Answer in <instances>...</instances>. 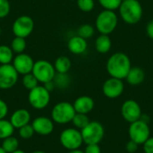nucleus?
<instances>
[{
    "mask_svg": "<svg viewBox=\"0 0 153 153\" xmlns=\"http://www.w3.org/2000/svg\"><path fill=\"white\" fill-rule=\"evenodd\" d=\"M81 134L85 144H100L104 138L105 129L100 122L91 121L81 130Z\"/></svg>",
    "mask_w": 153,
    "mask_h": 153,
    "instance_id": "5",
    "label": "nucleus"
},
{
    "mask_svg": "<svg viewBox=\"0 0 153 153\" xmlns=\"http://www.w3.org/2000/svg\"><path fill=\"white\" fill-rule=\"evenodd\" d=\"M31 126L34 129V132L41 136L49 135L54 131V122L52 119L47 117H36L32 121Z\"/></svg>",
    "mask_w": 153,
    "mask_h": 153,
    "instance_id": "15",
    "label": "nucleus"
},
{
    "mask_svg": "<svg viewBox=\"0 0 153 153\" xmlns=\"http://www.w3.org/2000/svg\"><path fill=\"white\" fill-rule=\"evenodd\" d=\"M12 63L13 66L17 71V73L22 75L31 73L34 65V61L32 57L25 53L17 54V56L13 57Z\"/></svg>",
    "mask_w": 153,
    "mask_h": 153,
    "instance_id": "14",
    "label": "nucleus"
},
{
    "mask_svg": "<svg viewBox=\"0 0 153 153\" xmlns=\"http://www.w3.org/2000/svg\"><path fill=\"white\" fill-rule=\"evenodd\" d=\"M71 1H76V0H71Z\"/></svg>",
    "mask_w": 153,
    "mask_h": 153,
    "instance_id": "44",
    "label": "nucleus"
},
{
    "mask_svg": "<svg viewBox=\"0 0 153 153\" xmlns=\"http://www.w3.org/2000/svg\"><path fill=\"white\" fill-rule=\"evenodd\" d=\"M76 114L72 103L68 101H61L56 104L51 111V119L59 125L71 123Z\"/></svg>",
    "mask_w": 153,
    "mask_h": 153,
    "instance_id": "4",
    "label": "nucleus"
},
{
    "mask_svg": "<svg viewBox=\"0 0 153 153\" xmlns=\"http://www.w3.org/2000/svg\"><path fill=\"white\" fill-rule=\"evenodd\" d=\"M73 106L76 113L88 115L93 110L95 102L91 97L83 95V96L78 97L73 103Z\"/></svg>",
    "mask_w": 153,
    "mask_h": 153,
    "instance_id": "16",
    "label": "nucleus"
},
{
    "mask_svg": "<svg viewBox=\"0 0 153 153\" xmlns=\"http://www.w3.org/2000/svg\"><path fill=\"white\" fill-rule=\"evenodd\" d=\"M10 48H12L13 52L15 53V54L24 53V51L26 49V40H25V39L15 36L12 39Z\"/></svg>",
    "mask_w": 153,
    "mask_h": 153,
    "instance_id": "26",
    "label": "nucleus"
},
{
    "mask_svg": "<svg viewBox=\"0 0 153 153\" xmlns=\"http://www.w3.org/2000/svg\"><path fill=\"white\" fill-rule=\"evenodd\" d=\"M19 74L13 65H0V89L9 90L13 88L18 81Z\"/></svg>",
    "mask_w": 153,
    "mask_h": 153,
    "instance_id": "12",
    "label": "nucleus"
},
{
    "mask_svg": "<svg viewBox=\"0 0 153 153\" xmlns=\"http://www.w3.org/2000/svg\"><path fill=\"white\" fill-rule=\"evenodd\" d=\"M118 17L115 11L103 10L101 11L96 18L95 28L100 34L109 35L117 27Z\"/></svg>",
    "mask_w": 153,
    "mask_h": 153,
    "instance_id": "3",
    "label": "nucleus"
},
{
    "mask_svg": "<svg viewBox=\"0 0 153 153\" xmlns=\"http://www.w3.org/2000/svg\"><path fill=\"white\" fill-rule=\"evenodd\" d=\"M59 141L61 145L68 151L80 149L83 143L81 131L75 127H69L63 130L60 134Z\"/></svg>",
    "mask_w": 153,
    "mask_h": 153,
    "instance_id": "8",
    "label": "nucleus"
},
{
    "mask_svg": "<svg viewBox=\"0 0 153 153\" xmlns=\"http://www.w3.org/2000/svg\"><path fill=\"white\" fill-rule=\"evenodd\" d=\"M0 153H6L4 151V149L0 146Z\"/></svg>",
    "mask_w": 153,
    "mask_h": 153,
    "instance_id": "43",
    "label": "nucleus"
},
{
    "mask_svg": "<svg viewBox=\"0 0 153 153\" xmlns=\"http://www.w3.org/2000/svg\"><path fill=\"white\" fill-rule=\"evenodd\" d=\"M122 1H123V0H122Z\"/></svg>",
    "mask_w": 153,
    "mask_h": 153,
    "instance_id": "45",
    "label": "nucleus"
},
{
    "mask_svg": "<svg viewBox=\"0 0 153 153\" xmlns=\"http://www.w3.org/2000/svg\"><path fill=\"white\" fill-rule=\"evenodd\" d=\"M31 73L36 77L38 82L43 84L53 81L56 74L54 65L48 60H38L34 62Z\"/></svg>",
    "mask_w": 153,
    "mask_h": 153,
    "instance_id": "7",
    "label": "nucleus"
},
{
    "mask_svg": "<svg viewBox=\"0 0 153 153\" xmlns=\"http://www.w3.org/2000/svg\"><path fill=\"white\" fill-rule=\"evenodd\" d=\"M11 10V5L8 0H0V19L5 18Z\"/></svg>",
    "mask_w": 153,
    "mask_h": 153,
    "instance_id": "33",
    "label": "nucleus"
},
{
    "mask_svg": "<svg viewBox=\"0 0 153 153\" xmlns=\"http://www.w3.org/2000/svg\"><path fill=\"white\" fill-rule=\"evenodd\" d=\"M34 30V21L29 15H21L13 22L12 30L14 36L26 39Z\"/></svg>",
    "mask_w": 153,
    "mask_h": 153,
    "instance_id": "10",
    "label": "nucleus"
},
{
    "mask_svg": "<svg viewBox=\"0 0 153 153\" xmlns=\"http://www.w3.org/2000/svg\"><path fill=\"white\" fill-rule=\"evenodd\" d=\"M67 153H84L83 151L80 150V149H76V150H72V151H69Z\"/></svg>",
    "mask_w": 153,
    "mask_h": 153,
    "instance_id": "40",
    "label": "nucleus"
},
{
    "mask_svg": "<svg viewBox=\"0 0 153 153\" xmlns=\"http://www.w3.org/2000/svg\"><path fill=\"white\" fill-rule=\"evenodd\" d=\"M143 153H153V137H150L143 144Z\"/></svg>",
    "mask_w": 153,
    "mask_h": 153,
    "instance_id": "36",
    "label": "nucleus"
},
{
    "mask_svg": "<svg viewBox=\"0 0 153 153\" xmlns=\"http://www.w3.org/2000/svg\"><path fill=\"white\" fill-rule=\"evenodd\" d=\"M68 50L74 55H82L83 54L88 48L87 39L76 35L69 39L67 42Z\"/></svg>",
    "mask_w": 153,
    "mask_h": 153,
    "instance_id": "18",
    "label": "nucleus"
},
{
    "mask_svg": "<svg viewBox=\"0 0 153 153\" xmlns=\"http://www.w3.org/2000/svg\"><path fill=\"white\" fill-rule=\"evenodd\" d=\"M9 121L13 125L14 129H19V128L30 124V114L25 108H19L12 114Z\"/></svg>",
    "mask_w": 153,
    "mask_h": 153,
    "instance_id": "17",
    "label": "nucleus"
},
{
    "mask_svg": "<svg viewBox=\"0 0 153 153\" xmlns=\"http://www.w3.org/2000/svg\"><path fill=\"white\" fill-rule=\"evenodd\" d=\"M146 33L150 39H153V19L148 22L146 26Z\"/></svg>",
    "mask_w": 153,
    "mask_h": 153,
    "instance_id": "38",
    "label": "nucleus"
},
{
    "mask_svg": "<svg viewBox=\"0 0 153 153\" xmlns=\"http://www.w3.org/2000/svg\"><path fill=\"white\" fill-rule=\"evenodd\" d=\"M90 118L88 117V115L85 114H80V113H76L72 120V123L74 125V126L78 129V130H82L89 123H90Z\"/></svg>",
    "mask_w": 153,
    "mask_h": 153,
    "instance_id": "27",
    "label": "nucleus"
},
{
    "mask_svg": "<svg viewBox=\"0 0 153 153\" xmlns=\"http://www.w3.org/2000/svg\"><path fill=\"white\" fill-rule=\"evenodd\" d=\"M143 115L140 104L134 100H126L121 106V116L125 121L131 124L141 119Z\"/></svg>",
    "mask_w": 153,
    "mask_h": 153,
    "instance_id": "11",
    "label": "nucleus"
},
{
    "mask_svg": "<svg viewBox=\"0 0 153 153\" xmlns=\"http://www.w3.org/2000/svg\"><path fill=\"white\" fill-rule=\"evenodd\" d=\"M84 153H101V149L99 144H86Z\"/></svg>",
    "mask_w": 153,
    "mask_h": 153,
    "instance_id": "35",
    "label": "nucleus"
},
{
    "mask_svg": "<svg viewBox=\"0 0 153 153\" xmlns=\"http://www.w3.org/2000/svg\"><path fill=\"white\" fill-rule=\"evenodd\" d=\"M31 153H46V152H42V151H35V152H32Z\"/></svg>",
    "mask_w": 153,
    "mask_h": 153,
    "instance_id": "42",
    "label": "nucleus"
},
{
    "mask_svg": "<svg viewBox=\"0 0 153 153\" xmlns=\"http://www.w3.org/2000/svg\"><path fill=\"white\" fill-rule=\"evenodd\" d=\"M78 8L84 13L91 12L95 7L94 0H76Z\"/></svg>",
    "mask_w": 153,
    "mask_h": 153,
    "instance_id": "31",
    "label": "nucleus"
},
{
    "mask_svg": "<svg viewBox=\"0 0 153 153\" xmlns=\"http://www.w3.org/2000/svg\"><path fill=\"white\" fill-rule=\"evenodd\" d=\"M13 52L12 48L6 45H0V65L11 64L13 59Z\"/></svg>",
    "mask_w": 153,
    "mask_h": 153,
    "instance_id": "22",
    "label": "nucleus"
},
{
    "mask_svg": "<svg viewBox=\"0 0 153 153\" xmlns=\"http://www.w3.org/2000/svg\"><path fill=\"white\" fill-rule=\"evenodd\" d=\"M49 92H51L55 88H56V86H55V84H54V82L53 81H51V82H46V83H44V85H43Z\"/></svg>",
    "mask_w": 153,
    "mask_h": 153,
    "instance_id": "39",
    "label": "nucleus"
},
{
    "mask_svg": "<svg viewBox=\"0 0 153 153\" xmlns=\"http://www.w3.org/2000/svg\"><path fill=\"white\" fill-rule=\"evenodd\" d=\"M14 127L10 121L6 119H0V140H4L13 135Z\"/></svg>",
    "mask_w": 153,
    "mask_h": 153,
    "instance_id": "23",
    "label": "nucleus"
},
{
    "mask_svg": "<svg viewBox=\"0 0 153 153\" xmlns=\"http://www.w3.org/2000/svg\"><path fill=\"white\" fill-rule=\"evenodd\" d=\"M126 80L128 84L132 86H138L145 80V72L142 67L132 66L126 77Z\"/></svg>",
    "mask_w": 153,
    "mask_h": 153,
    "instance_id": "19",
    "label": "nucleus"
},
{
    "mask_svg": "<svg viewBox=\"0 0 153 153\" xmlns=\"http://www.w3.org/2000/svg\"><path fill=\"white\" fill-rule=\"evenodd\" d=\"M112 48V40L108 35L100 34L95 40V49L100 54H107Z\"/></svg>",
    "mask_w": 153,
    "mask_h": 153,
    "instance_id": "20",
    "label": "nucleus"
},
{
    "mask_svg": "<svg viewBox=\"0 0 153 153\" xmlns=\"http://www.w3.org/2000/svg\"><path fill=\"white\" fill-rule=\"evenodd\" d=\"M139 144L136 143L135 142L132 141V140H129L126 144V153H136L138 152V149H139Z\"/></svg>",
    "mask_w": 153,
    "mask_h": 153,
    "instance_id": "34",
    "label": "nucleus"
},
{
    "mask_svg": "<svg viewBox=\"0 0 153 153\" xmlns=\"http://www.w3.org/2000/svg\"><path fill=\"white\" fill-rule=\"evenodd\" d=\"M12 153H26L25 152H23V151H22V150H16V151H14V152H13Z\"/></svg>",
    "mask_w": 153,
    "mask_h": 153,
    "instance_id": "41",
    "label": "nucleus"
},
{
    "mask_svg": "<svg viewBox=\"0 0 153 153\" xmlns=\"http://www.w3.org/2000/svg\"><path fill=\"white\" fill-rule=\"evenodd\" d=\"M94 33H95V28L88 23L81 25L77 30V35L85 39H91L94 35Z\"/></svg>",
    "mask_w": 153,
    "mask_h": 153,
    "instance_id": "28",
    "label": "nucleus"
},
{
    "mask_svg": "<svg viewBox=\"0 0 153 153\" xmlns=\"http://www.w3.org/2000/svg\"><path fill=\"white\" fill-rule=\"evenodd\" d=\"M119 15L127 24H137L143 18V9L139 0H123L119 8Z\"/></svg>",
    "mask_w": 153,
    "mask_h": 153,
    "instance_id": "2",
    "label": "nucleus"
},
{
    "mask_svg": "<svg viewBox=\"0 0 153 153\" xmlns=\"http://www.w3.org/2000/svg\"><path fill=\"white\" fill-rule=\"evenodd\" d=\"M28 100L33 108L43 109L47 108L50 102V92L44 86L38 85L30 91Z\"/></svg>",
    "mask_w": 153,
    "mask_h": 153,
    "instance_id": "9",
    "label": "nucleus"
},
{
    "mask_svg": "<svg viewBox=\"0 0 153 153\" xmlns=\"http://www.w3.org/2000/svg\"><path fill=\"white\" fill-rule=\"evenodd\" d=\"M22 84H23L25 89H27L28 91H30L39 85V82L36 79V77L32 74V73H30V74L23 75Z\"/></svg>",
    "mask_w": 153,
    "mask_h": 153,
    "instance_id": "29",
    "label": "nucleus"
},
{
    "mask_svg": "<svg viewBox=\"0 0 153 153\" xmlns=\"http://www.w3.org/2000/svg\"><path fill=\"white\" fill-rule=\"evenodd\" d=\"M72 62L69 57L65 56H58L54 63V67L56 73L58 74H67L71 69Z\"/></svg>",
    "mask_w": 153,
    "mask_h": 153,
    "instance_id": "21",
    "label": "nucleus"
},
{
    "mask_svg": "<svg viewBox=\"0 0 153 153\" xmlns=\"http://www.w3.org/2000/svg\"><path fill=\"white\" fill-rule=\"evenodd\" d=\"M1 147L4 149V151L6 153H12L13 152L18 150L19 141L17 140V138H15L12 135V136L7 137L3 140Z\"/></svg>",
    "mask_w": 153,
    "mask_h": 153,
    "instance_id": "24",
    "label": "nucleus"
},
{
    "mask_svg": "<svg viewBox=\"0 0 153 153\" xmlns=\"http://www.w3.org/2000/svg\"><path fill=\"white\" fill-rule=\"evenodd\" d=\"M132 67L130 57L123 52H116L108 59L106 69L110 77L124 80Z\"/></svg>",
    "mask_w": 153,
    "mask_h": 153,
    "instance_id": "1",
    "label": "nucleus"
},
{
    "mask_svg": "<svg viewBox=\"0 0 153 153\" xmlns=\"http://www.w3.org/2000/svg\"><path fill=\"white\" fill-rule=\"evenodd\" d=\"M129 139L139 145H143L151 137V128L149 123L139 119L130 124L128 127Z\"/></svg>",
    "mask_w": 153,
    "mask_h": 153,
    "instance_id": "6",
    "label": "nucleus"
},
{
    "mask_svg": "<svg viewBox=\"0 0 153 153\" xmlns=\"http://www.w3.org/2000/svg\"><path fill=\"white\" fill-rule=\"evenodd\" d=\"M125 91V83L123 80L110 77L107 79L102 85V92L108 98L115 100L119 98Z\"/></svg>",
    "mask_w": 153,
    "mask_h": 153,
    "instance_id": "13",
    "label": "nucleus"
},
{
    "mask_svg": "<svg viewBox=\"0 0 153 153\" xmlns=\"http://www.w3.org/2000/svg\"><path fill=\"white\" fill-rule=\"evenodd\" d=\"M53 82H54V84L56 87H57L59 89H66L71 83V79L67 74L56 73L53 79Z\"/></svg>",
    "mask_w": 153,
    "mask_h": 153,
    "instance_id": "25",
    "label": "nucleus"
},
{
    "mask_svg": "<svg viewBox=\"0 0 153 153\" xmlns=\"http://www.w3.org/2000/svg\"><path fill=\"white\" fill-rule=\"evenodd\" d=\"M18 130H19V136L22 139H23V140H29V139H30L33 136V134H35L32 126L30 125V124H28V125L21 127V128H19Z\"/></svg>",
    "mask_w": 153,
    "mask_h": 153,
    "instance_id": "32",
    "label": "nucleus"
},
{
    "mask_svg": "<svg viewBox=\"0 0 153 153\" xmlns=\"http://www.w3.org/2000/svg\"><path fill=\"white\" fill-rule=\"evenodd\" d=\"M8 114V106L6 102L0 99V119L5 118Z\"/></svg>",
    "mask_w": 153,
    "mask_h": 153,
    "instance_id": "37",
    "label": "nucleus"
},
{
    "mask_svg": "<svg viewBox=\"0 0 153 153\" xmlns=\"http://www.w3.org/2000/svg\"><path fill=\"white\" fill-rule=\"evenodd\" d=\"M104 10L116 11L119 8L122 0H98Z\"/></svg>",
    "mask_w": 153,
    "mask_h": 153,
    "instance_id": "30",
    "label": "nucleus"
}]
</instances>
